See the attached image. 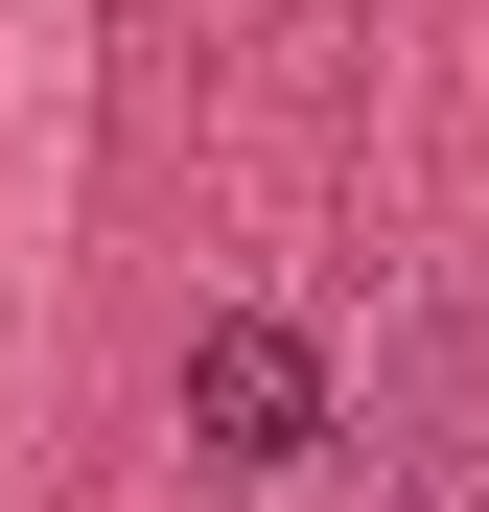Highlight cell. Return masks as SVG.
Returning <instances> with one entry per match:
<instances>
[{
    "mask_svg": "<svg viewBox=\"0 0 489 512\" xmlns=\"http://www.w3.org/2000/svg\"><path fill=\"white\" fill-rule=\"evenodd\" d=\"M187 443H210V466H257V489L326 466V350H303L280 303H210V326H187Z\"/></svg>",
    "mask_w": 489,
    "mask_h": 512,
    "instance_id": "obj_1",
    "label": "cell"
}]
</instances>
